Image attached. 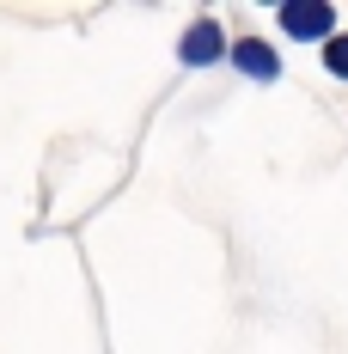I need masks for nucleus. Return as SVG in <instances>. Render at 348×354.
Wrapping results in <instances>:
<instances>
[{
	"instance_id": "nucleus-1",
	"label": "nucleus",
	"mask_w": 348,
	"mask_h": 354,
	"mask_svg": "<svg viewBox=\"0 0 348 354\" xmlns=\"http://www.w3.org/2000/svg\"><path fill=\"white\" fill-rule=\"evenodd\" d=\"M281 31L287 37H336V6L330 0H287L281 6Z\"/></svg>"
},
{
	"instance_id": "nucleus-2",
	"label": "nucleus",
	"mask_w": 348,
	"mask_h": 354,
	"mask_svg": "<svg viewBox=\"0 0 348 354\" xmlns=\"http://www.w3.org/2000/svg\"><path fill=\"white\" fill-rule=\"evenodd\" d=\"M220 55H226L220 19H196V25L183 31V43H177V62H183V68H208V62H220Z\"/></svg>"
},
{
	"instance_id": "nucleus-3",
	"label": "nucleus",
	"mask_w": 348,
	"mask_h": 354,
	"mask_svg": "<svg viewBox=\"0 0 348 354\" xmlns=\"http://www.w3.org/2000/svg\"><path fill=\"white\" fill-rule=\"evenodd\" d=\"M226 55H232L239 73H250V80H275V73H281V55L263 43V37H244V43H232Z\"/></svg>"
},
{
	"instance_id": "nucleus-4",
	"label": "nucleus",
	"mask_w": 348,
	"mask_h": 354,
	"mask_svg": "<svg viewBox=\"0 0 348 354\" xmlns=\"http://www.w3.org/2000/svg\"><path fill=\"white\" fill-rule=\"evenodd\" d=\"M324 68L336 73V80H348V31H336L330 43H324Z\"/></svg>"
}]
</instances>
